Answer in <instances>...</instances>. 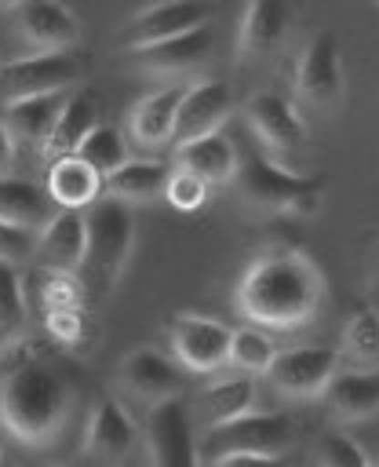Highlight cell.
Here are the masks:
<instances>
[{"mask_svg": "<svg viewBox=\"0 0 379 467\" xmlns=\"http://www.w3.org/2000/svg\"><path fill=\"white\" fill-rule=\"evenodd\" d=\"M233 303L248 325L292 332L317 317L324 303V277L306 252L270 248L244 266L233 288Z\"/></svg>", "mask_w": 379, "mask_h": 467, "instance_id": "obj_1", "label": "cell"}, {"mask_svg": "<svg viewBox=\"0 0 379 467\" xmlns=\"http://www.w3.org/2000/svg\"><path fill=\"white\" fill-rule=\"evenodd\" d=\"M73 405L77 390L44 361H22L0 376V427L26 449L55 445L73 416Z\"/></svg>", "mask_w": 379, "mask_h": 467, "instance_id": "obj_2", "label": "cell"}, {"mask_svg": "<svg viewBox=\"0 0 379 467\" xmlns=\"http://www.w3.org/2000/svg\"><path fill=\"white\" fill-rule=\"evenodd\" d=\"M84 215H87V252H84V263H80L77 274L87 288V299L91 296L106 299L120 285V277L131 263L135 208L102 193L95 204L84 208Z\"/></svg>", "mask_w": 379, "mask_h": 467, "instance_id": "obj_3", "label": "cell"}, {"mask_svg": "<svg viewBox=\"0 0 379 467\" xmlns=\"http://www.w3.org/2000/svg\"><path fill=\"white\" fill-rule=\"evenodd\" d=\"M237 182L248 204L273 215H313L321 208V182L313 175L284 168L266 150H251L248 161L241 157Z\"/></svg>", "mask_w": 379, "mask_h": 467, "instance_id": "obj_4", "label": "cell"}, {"mask_svg": "<svg viewBox=\"0 0 379 467\" xmlns=\"http://www.w3.org/2000/svg\"><path fill=\"white\" fill-rule=\"evenodd\" d=\"M142 445H146L149 467H208L200 427L193 420L186 394L146 409Z\"/></svg>", "mask_w": 379, "mask_h": 467, "instance_id": "obj_5", "label": "cell"}, {"mask_svg": "<svg viewBox=\"0 0 379 467\" xmlns=\"http://www.w3.org/2000/svg\"><path fill=\"white\" fill-rule=\"evenodd\" d=\"M84 80L80 55L69 51H33L22 58H11L0 66V99L15 102L26 95H47V91H73Z\"/></svg>", "mask_w": 379, "mask_h": 467, "instance_id": "obj_6", "label": "cell"}, {"mask_svg": "<svg viewBox=\"0 0 379 467\" xmlns=\"http://www.w3.org/2000/svg\"><path fill=\"white\" fill-rule=\"evenodd\" d=\"M171 354L186 372L197 376H215L219 368L230 365V339L233 328L211 314H175L171 317Z\"/></svg>", "mask_w": 379, "mask_h": 467, "instance_id": "obj_7", "label": "cell"}, {"mask_svg": "<svg viewBox=\"0 0 379 467\" xmlns=\"http://www.w3.org/2000/svg\"><path fill=\"white\" fill-rule=\"evenodd\" d=\"M117 387L128 390L146 409L182 398L186 390V368L175 361V354H164L160 347H131L117 365Z\"/></svg>", "mask_w": 379, "mask_h": 467, "instance_id": "obj_8", "label": "cell"}, {"mask_svg": "<svg viewBox=\"0 0 379 467\" xmlns=\"http://www.w3.org/2000/svg\"><path fill=\"white\" fill-rule=\"evenodd\" d=\"M211 438V452L208 456H222V452H270V456H284V449L295 445V423L284 412H266V409H251L241 420H230L222 427L204 431Z\"/></svg>", "mask_w": 379, "mask_h": 467, "instance_id": "obj_9", "label": "cell"}, {"mask_svg": "<svg viewBox=\"0 0 379 467\" xmlns=\"http://www.w3.org/2000/svg\"><path fill=\"white\" fill-rule=\"evenodd\" d=\"M343 88H346V77H343V47H339V40L328 29H321L299 51V62H295V91L310 106L332 109V106L343 102Z\"/></svg>", "mask_w": 379, "mask_h": 467, "instance_id": "obj_10", "label": "cell"}, {"mask_svg": "<svg viewBox=\"0 0 379 467\" xmlns=\"http://www.w3.org/2000/svg\"><path fill=\"white\" fill-rule=\"evenodd\" d=\"M138 441H142V427L135 423L128 405L113 394L95 398V405L87 412V423H84V452L98 463L117 467V463L131 460Z\"/></svg>", "mask_w": 379, "mask_h": 467, "instance_id": "obj_11", "label": "cell"}, {"mask_svg": "<svg viewBox=\"0 0 379 467\" xmlns=\"http://www.w3.org/2000/svg\"><path fill=\"white\" fill-rule=\"evenodd\" d=\"M335 372L339 354L332 347H284L266 368V379L284 398H321Z\"/></svg>", "mask_w": 379, "mask_h": 467, "instance_id": "obj_12", "label": "cell"}, {"mask_svg": "<svg viewBox=\"0 0 379 467\" xmlns=\"http://www.w3.org/2000/svg\"><path fill=\"white\" fill-rule=\"evenodd\" d=\"M190 409H193V420H197L200 431L222 427L230 420L248 416L251 409H259V383H255V376L237 372V368L233 372H222V376L215 372V379H208L193 394Z\"/></svg>", "mask_w": 379, "mask_h": 467, "instance_id": "obj_13", "label": "cell"}, {"mask_svg": "<svg viewBox=\"0 0 379 467\" xmlns=\"http://www.w3.org/2000/svg\"><path fill=\"white\" fill-rule=\"evenodd\" d=\"M230 113H233V91H230L226 80H219V77L193 80L182 91L179 117H175V139L171 142L179 146V142H190V139L222 131V124H226Z\"/></svg>", "mask_w": 379, "mask_h": 467, "instance_id": "obj_14", "label": "cell"}, {"mask_svg": "<svg viewBox=\"0 0 379 467\" xmlns=\"http://www.w3.org/2000/svg\"><path fill=\"white\" fill-rule=\"evenodd\" d=\"M244 117L251 124V131L259 135V142L266 146V153H295L306 142V124L299 117V109L281 95V91H255L244 102Z\"/></svg>", "mask_w": 379, "mask_h": 467, "instance_id": "obj_15", "label": "cell"}, {"mask_svg": "<svg viewBox=\"0 0 379 467\" xmlns=\"http://www.w3.org/2000/svg\"><path fill=\"white\" fill-rule=\"evenodd\" d=\"M208 18H211V7L204 0H153L142 11L131 15L124 44H128V51L149 47L157 40H168V36H179L186 29L208 26Z\"/></svg>", "mask_w": 379, "mask_h": 467, "instance_id": "obj_16", "label": "cell"}, {"mask_svg": "<svg viewBox=\"0 0 379 467\" xmlns=\"http://www.w3.org/2000/svg\"><path fill=\"white\" fill-rule=\"evenodd\" d=\"M11 11L18 33L36 51H69L80 36V18L62 0H18Z\"/></svg>", "mask_w": 379, "mask_h": 467, "instance_id": "obj_17", "label": "cell"}, {"mask_svg": "<svg viewBox=\"0 0 379 467\" xmlns=\"http://www.w3.org/2000/svg\"><path fill=\"white\" fill-rule=\"evenodd\" d=\"M87 252V215L80 208H58L36 237V266L77 274Z\"/></svg>", "mask_w": 379, "mask_h": 467, "instance_id": "obj_18", "label": "cell"}, {"mask_svg": "<svg viewBox=\"0 0 379 467\" xmlns=\"http://www.w3.org/2000/svg\"><path fill=\"white\" fill-rule=\"evenodd\" d=\"M175 168H186V171L200 175L208 186H226V182H237L241 150L233 146L230 135L211 131V135L179 142V146H175Z\"/></svg>", "mask_w": 379, "mask_h": 467, "instance_id": "obj_19", "label": "cell"}, {"mask_svg": "<svg viewBox=\"0 0 379 467\" xmlns=\"http://www.w3.org/2000/svg\"><path fill=\"white\" fill-rule=\"evenodd\" d=\"M186 84H168L157 88L149 95H142L131 109H128V135L138 146H168L175 139V117H179V102H182Z\"/></svg>", "mask_w": 379, "mask_h": 467, "instance_id": "obj_20", "label": "cell"}, {"mask_svg": "<svg viewBox=\"0 0 379 467\" xmlns=\"http://www.w3.org/2000/svg\"><path fill=\"white\" fill-rule=\"evenodd\" d=\"M321 398L328 412L343 423L368 420L379 412V368H339Z\"/></svg>", "mask_w": 379, "mask_h": 467, "instance_id": "obj_21", "label": "cell"}, {"mask_svg": "<svg viewBox=\"0 0 379 467\" xmlns=\"http://www.w3.org/2000/svg\"><path fill=\"white\" fill-rule=\"evenodd\" d=\"M98 120H102L98 95L87 91V88H73L69 99H66V106H62V113H58V120H55V128H51V135H47V142L40 146V157L44 161H55V157L77 153L80 142L91 135V128Z\"/></svg>", "mask_w": 379, "mask_h": 467, "instance_id": "obj_22", "label": "cell"}, {"mask_svg": "<svg viewBox=\"0 0 379 467\" xmlns=\"http://www.w3.org/2000/svg\"><path fill=\"white\" fill-rule=\"evenodd\" d=\"M208 51H211V26H197L179 36L157 40L149 47H135L131 62L146 73H182V69L200 66L208 58Z\"/></svg>", "mask_w": 379, "mask_h": 467, "instance_id": "obj_23", "label": "cell"}, {"mask_svg": "<svg viewBox=\"0 0 379 467\" xmlns=\"http://www.w3.org/2000/svg\"><path fill=\"white\" fill-rule=\"evenodd\" d=\"M66 99H69V91H47V95H26L15 102H4V124L15 135V142L33 146L40 153V146L47 142Z\"/></svg>", "mask_w": 379, "mask_h": 467, "instance_id": "obj_24", "label": "cell"}, {"mask_svg": "<svg viewBox=\"0 0 379 467\" xmlns=\"http://www.w3.org/2000/svg\"><path fill=\"white\" fill-rule=\"evenodd\" d=\"M288 33V0H248L237 29V51L244 58H262L281 47Z\"/></svg>", "mask_w": 379, "mask_h": 467, "instance_id": "obj_25", "label": "cell"}, {"mask_svg": "<svg viewBox=\"0 0 379 467\" xmlns=\"http://www.w3.org/2000/svg\"><path fill=\"white\" fill-rule=\"evenodd\" d=\"M51 201L58 208H87L102 197V175L80 157V153H69V157H55L47 161V179H44Z\"/></svg>", "mask_w": 379, "mask_h": 467, "instance_id": "obj_26", "label": "cell"}, {"mask_svg": "<svg viewBox=\"0 0 379 467\" xmlns=\"http://www.w3.org/2000/svg\"><path fill=\"white\" fill-rule=\"evenodd\" d=\"M58 212V204L51 201L44 182L22 179V175H4L0 179V219L26 226V230H44L47 219Z\"/></svg>", "mask_w": 379, "mask_h": 467, "instance_id": "obj_27", "label": "cell"}, {"mask_svg": "<svg viewBox=\"0 0 379 467\" xmlns=\"http://www.w3.org/2000/svg\"><path fill=\"white\" fill-rule=\"evenodd\" d=\"M171 168L164 161H146V157H131L128 164H120L117 171H109L102 179V193L124 204H149L157 197H164V182H168Z\"/></svg>", "mask_w": 379, "mask_h": 467, "instance_id": "obj_28", "label": "cell"}, {"mask_svg": "<svg viewBox=\"0 0 379 467\" xmlns=\"http://www.w3.org/2000/svg\"><path fill=\"white\" fill-rule=\"evenodd\" d=\"M29 328V306H26V285L15 263L0 259V358L11 354Z\"/></svg>", "mask_w": 379, "mask_h": 467, "instance_id": "obj_29", "label": "cell"}, {"mask_svg": "<svg viewBox=\"0 0 379 467\" xmlns=\"http://www.w3.org/2000/svg\"><path fill=\"white\" fill-rule=\"evenodd\" d=\"M77 153L106 179L109 171H117L120 164L131 161V139H128L124 128H117V124H109V120H98V124L91 128V135L80 142Z\"/></svg>", "mask_w": 379, "mask_h": 467, "instance_id": "obj_30", "label": "cell"}, {"mask_svg": "<svg viewBox=\"0 0 379 467\" xmlns=\"http://www.w3.org/2000/svg\"><path fill=\"white\" fill-rule=\"evenodd\" d=\"M277 350L281 347L270 336V328L241 325V328H233V339H230V365L237 372H248V376H266V368L273 365Z\"/></svg>", "mask_w": 379, "mask_h": 467, "instance_id": "obj_31", "label": "cell"}, {"mask_svg": "<svg viewBox=\"0 0 379 467\" xmlns=\"http://www.w3.org/2000/svg\"><path fill=\"white\" fill-rule=\"evenodd\" d=\"M343 354L353 368H379V310L361 306L343 328Z\"/></svg>", "mask_w": 379, "mask_h": 467, "instance_id": "obj_32", "label": "cell"}, {"mask_svg": "<svg viewBox=\"0 0 379 467\" xmlns=\"http://www.w3.org/2000/svg\"><path fill=\"white\" fill-rule=\"evenodd\" d=\"M313 467H372V460L350 434L328 431L313 445Z\"/></svg>", "mask_w": 379, "mask_h": 467, "instance_id": "obj_33", "label": "cell"}, {"mask_svg": "<svg viewBox=\"0 0 379 467\" xmlns=\"http://www.w3.org/2000/svg\"><path fill=\"white\" fill-rule=\"evenodd\" d=\"M87 288L80 274H62V270H40V306L58 310V306H84Z\"/></svg>", "mask_w": 379, "mask_h": 467, "instance_id": "obj_34", "label": "cell"}, {"mask_svg": "<svg viewBox=\"0 0 379 467\" xmlns=\"http://www.w3.org/2000/svg\"><path fill=\"white\" fill-rule=\"evenodd\" d=\"M208 190H211V186H208L200 175H193V171L171 164V175H168V182H164V201H168L175 212H197V208H204Z\"/></svg>", "mask_w": 379, "mask_h": 467, "instance_id": "obj_35", "label": "cell"}, {"mask_svg": "<svg viewBox=\"0 0 379 467\" xmlns=\"http://www.w3.org/2000/svg\"><path fill=\"white\" fill-rule=\"evenodd\" d=\"M44 328L55 343L62 347H77L84 339V328H87V317H84V306H58V310H44Z\"/></svg>", "mask_w": 379, "mask_h": 467, "instance_id": "obj_36", "label": "cell"}, {"mask_svg": "<svg viewBox=\"0 0 379 467\" xmlns=\"http://www.w3.org/2000/svg\"><path fill=\"white\" fill-rule=\"evenodd\" d=\"M36 230H26V226H15V223H4L0 219V259L4 263H33L36 259Z\"/></svg>", "mask_w": 379, "mask_h": 467, "instance_id": "obj_37", "label": "cell"}, {"mask_svg": "<svg viewBox=\"0 0 379 467\" xmlns=\"http://www.w3.org/2000/svg\"><path fill=\"white\" fill-rule=\"evenodd\" d=\"M208 467H284V456H270V452H222V456H208Z\"/></svg>", "mask_w": 379, "mask_h": 467, "instance_id": "obj_38", "label": "cell"}, {"mask_svg": "<svg viewBox=\"0 0 379 467\" xmlns=\"http://www.w3.org/2000/svg\"><path fill=\"white\" fill-rule=\"evenodd\" d=\"M15 161H18V142L7 131V124L0 120V179L4 175H15Z\"/></svg>", "mask_w": 379, "mask_h": 467, "instance_id": "obj_39", "label": "cell"}, {"mask_svg": "<svg viewBox=\"0 0 379 467\" xmlns=\"http://www.w3.org/2000/svg\"><path fill=\"white\" fill-rule=\"evenodd\" d=\"M55 467H87V463H80V460H66V463H55Z\"/></svg>", "mask_w": 379, "mask_h": 467, "instance_id": "obj_40", "label": "cell"}, {"mask_svg": "<svg viewBox=\"0 0 379 467\" xmlns=\"http://www.w3.org/2000/svg\"><path fill=\"white\" fill-rule=\"evenodd\" d=\"M117 467H149V463H135V460H124V463H117Z\"/></svg>", "mask_w": 379, "mask_h": 467, "instance_id": "obj_41", "label": "cell"}, {"mask_svg": "<svg viewBox=\"0 0 379 467\" xmlns=\"http://www.w3.org/2000/svg\"><path fill=\"white\" fill-rule=\"evenodd\" d=\"M0 4H4V7H15V4H18V0H0Z\"/></svg>", "mask_w": 379, "mask_h": 467, "instance_id": "obj_42", "label": "cell"}, {"mask_svg": "<svg viewBox=\"0 0 379 467\" xmlns=\"http://www.w3.org/2000/svg\"><path fill=\"white\" fill-rule=\"evenodd\" d=\"M0 467H15V463H11V460H0Z\"/></svg>", "mask_w": 379, "mask_h": 467, "instance_id": "obj_43", "label": "cell"}, {"mask_svg": "<svg viewBox=\"0 0 379 467\" xmlns=\"http://www.w3.org/2000/svg\"><path fill=\"white\" fill-rule=\"evenodd\" d=\"M372 467H379V460H375V463H372Z\"/></svg>", "mask_w": 379, "mask_h": 467, "instance_id": "obj_44", "label": "cell"}, {"mask_svg": "<svg viewBox=\"0 0 379 467\" xmlns=\"http://www.w3.org/2000/svg\"><path fill=\"white\" fill-rule=\"evenodd\" d=\"M0 460H4V452H0Z\"/></svg>", "mask_w": 379, "mask_h": 467, "instance_id": "obj_45", "label": "cell"}]
</instances>
